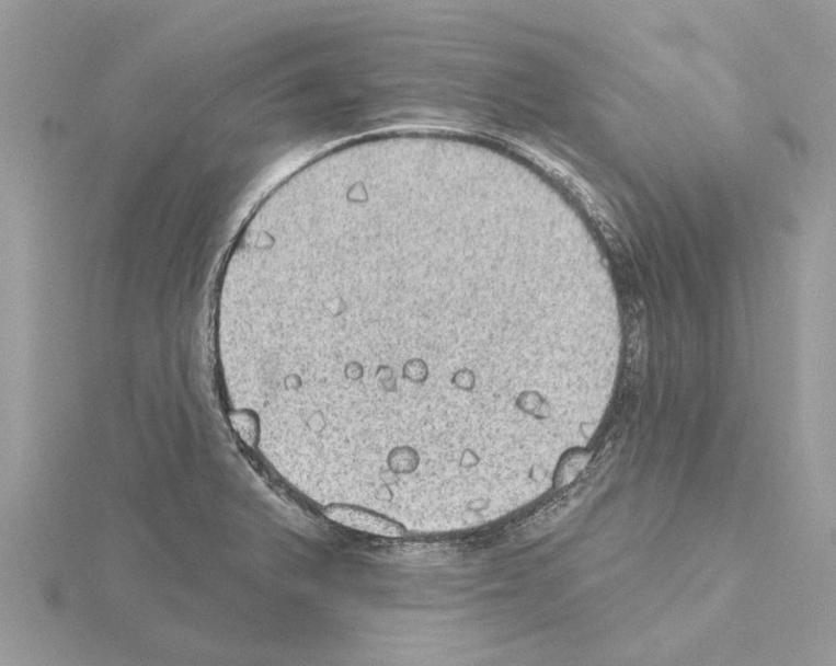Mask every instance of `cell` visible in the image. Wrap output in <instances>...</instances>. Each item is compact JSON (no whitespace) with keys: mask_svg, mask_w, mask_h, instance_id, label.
Returning a JSON list of instances; mask_svg holds the SVG:
<instances>
[{"mask_svg":"<svg viewBox=\"0 0 836 666\" xmlns=\"http://www.w3.org/2000/svg\"><path fill=\"white\" fill-rule=\"evenodd\" d=\"M324 516L343 527L365 531L368 535L389 538L405 536V529L400 524L376 515L374 512L350 507V505H330L324 509Z\"/></svg>","mask_w":836,"mask_h":666,"instance_id":"obj_1","label":"cell"}]
</instances>
